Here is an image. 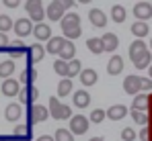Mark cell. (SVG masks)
I'll list each match as a JSON object with an SVG mask.
<instances>
[{"label":"cell","mask_w":152,"mask_h":141,"mask_svg":"<svg viewBox=\"0 0 152 141\" xmlns=\"http://www.w3.org/2000/svg\"><path fill=\"white\" fill-rule=\"evenodd\" d=\"M50 115L51 119H56V121H66V119L72 117V108L68 106V104H64V102H60V98L58 96H51L50 98Z\"/></svg>","instance_id":"obj_1"},{"label":"cell","mask_w":152,"mask_h":141,"mask_svg":"<svg viewBox=\"0 0 152 141\" xmlns=\"http://www.w3.org/2000/svg\"><path fill=\"white\" fill-rule=\"evenodd\" d=\"M124 72V57L119 55H111V59L107 61V74L109 76H117Z\"/></svg>","instance_id":"obj_20"},{"label":"cell","mask_w":152,"mask_h":141,"mask_svg":"<svg viewBox=\"0 0 152 141\" xmlns=\"http://www.w3.org/2000/svg\"><path fill=\"white\" fill-rule=\"evenodd\" d=\"M134 17L138 21H148L152 19V4L146 0H138V4L134 6Z\"/></svg>","instance_id":"obj_8"},{"label":"cell","mask_w":152,"mask_h":141,"mask_svg":"<svg viewBox=\"0 0 152 141\" xmlns=\"http://www.w3.org/2000/svg\"><path fill=\"white\" fill-rule=\"evenodd\" d=\"M53 72L58 74V76H68V61L66 59H56L53 61Z\"/></svg>","instance_id":"obj_37"},{"label":"cell","mask_w":152,"mask_h":141,"mask_svg":"<svg viewBox=\"0 0 152 141\" xmlns=\"http://www.w3.org/2000/svg\"><path fill=\"white\" fill-rule=\"evenodd\" d=\"M6 51H8V55H10L12 59H17V57H23V55L27 53V45L23 43V41H19V39H17V41H12V43L8 41Z\"/></svg>","instance_id":"obj_15"},{"label":"cell","mask_w":152,"mask_h":141,"mask_svg":"<svg viewBox=\"0 0 152 141\" xmlns=\"http://www.w3.org/2000/svg\"><path fill=\"white\" fill-rule=\"evenodd\" d=\"M132 33H134V37H138V39H144L148 33H150V27L146 21H136V23L132 25V29H129Z\"/></svg>","instance_id":"obj_24"},{"label":"cell","mask_w":152,"mask_h":141,"mask_svg":"<svg viewBox=\"0 0 152 141\" xmlns=\"http://www.w3.org/2000/svg\"><path fill=\"white\" fill-rule=\"evenodd\" d=\"M50 117V111H48V106H43V104H29V111H27V123L33 127V125H37V123H43L45 119Z\"/></svg>","instance_id":"obj_2"},{"label":"cell","mask_w":152,"mask_h":141,"mask_svg":"<svg viewBox=\"0 0 152 141\" xmlns=\"http://www.w3.org/2000/svg\"><path fill=\"white\" fill-rule=\"evenodd\" d=\"M19 90H21V82H19V80H12L10 76L2 80V94H4V96H10V98H12V96L19 94Z\"/></svg>","instance_id":"obj_11"},{"label":"cell","mask_w":152,"mask_h":141,"mask_svg":"<svg viewBox=\"0 0 152 141\" xmlns=\"http://www.w3.org/2000/svg\"><path fill=\"white\" fill-rule=\"evenodd\" d=\"M64 41H66V37H50V39H48V45H45V53L58 55V51L62 49Z\"/></svg>","instance_id":"obj_25"},{"label":"cell","mask_w":152,"mask_h":141,"mask_svg":"<svg viewBox=\"0 0 152 141\" xmlns=\"http://www.w3.org/2000/svg\"><path fill=\"white\" fill-rule=\"evenodd\" d=\"M17 96H19V102H21V104H33V102L39 98V90H37L33 84H25V88H21Z\"/></svg>","instance_id":"obj_5"},{"label":"cell","mask_w":152,"mask_h":141,"mask_svg":"<svg viewBox=\"0 0 152 141\" xmlns=\"http://www.w3.org/2000/svg\"><path fill=\"white\" fill-rule=\"evenodd\" d=\"M60 23V27H62V31H66V29H72V27H78L80 25V17L76 14V12H64V17L58 21Z\"/></svg>","instance_id":"obj_21"},{"label":"cell","mask_w":152,"mask_h":141,"mask_svg":"<svg viewBox=\"0 0 152 141\" xmlns=\"http://www.w3.org/2000/svg\"><path fill=\"white\" fill-rule=\"evenodd\" d=\"M27 64L29 66H35V64H39L43 57H45V47L41 45V43H35V45L27 47Z\"/></svg>","instance_id":"obj_6"},{"label":"cell","mask_w":152,"mask_h":141,"mask_svg":"<svg viewBox=\"0 0 152 141\" xmlns=\"http://www.w3.org/2000/svg\"><path fill=\"white\" fill-rule=\"evenodd\" d=\"M33 35H35V39L37 41H48L51 37V27L48 23H35V27H33V31H31Z\"/></svg>","instance_id":"obj_12"},{"label":"cell","mask_w":152,"mask_h":141,"mask_svg":"<svg viewBox=\"0 0 152 141\" xmlns=\"http://www.w3.org/2000/svg\"><path fill=\"white\" fill-rule=\"evenodd\" d=\"M88 141H105V139H103V137H91Z\"/></svg>","instance_id":"obj_48"},{"label":"cell","mask_w":152,"mask_h":141,"mask_svg":"<svg viewBox=\"0 0 152 141\" xmlns=\"http://www.w3.org/2000/svg\"><path fill=\"white\" fill-rule=\"evenodd\" d=\"M62 33H64V37H66V39H70V41H72V39H78V37L82 35V29H80V25H78V27L66 29V31H62Z\"/></svg>","instance_id":"obj_39"},{"label":"cell","mask_w":152,"mask_h":141,"mask_svg":"<svg viewBox=\"0 0 152 141\" xmlns=\"http://www.w3.org/2000/svg\"><path fill=\"white\" fill-rule=\"evenodd\" d=\"M25 10H27V14H29V19L33 23H41L45 19V8H43V2L41 0H27Z\"/></svg>","instance_id":"obj_3"},{"label":"cell","mask_w":152,"mask_h":141,"mask_svg":"<svg viewBox=\"0 0 152 141\" xmlns=\"http://www.w3.org/2000/svg\"><path fill=\"white\" fill-rule=\"evenodd\" d=\"M12 31L17 33V37H27L33 31V21L31 19H19L17 23H12Z\"/></svg>","instance_id":"obj_10"},{"label":"cell","mask_w":152,"mask_h":141,"mask_svg":"<svg viewBox=\"0 0 152 141\" xmlns=\"http://www.w3.org/2000/svg\"><path fill=\"white\" fill-rule=\"evenodd\" d=\"M0 31L6 33V31H12V19L8 14H0Z\"/></svg>","instance_id":"obj_40"},{"label":"cell","mask_w":152,"mask_h":141,"mask_svg":"<svg viewBox=\"0 0 152 141\" xmlns=\"http://www.w3.org/2000/svg\"><path fill=\"white\" fill-rule=\"evenodd\" d=\"M37 80V70H35V66H29L25 70L19 74V82L21 84H33Z\"/></svg>","instance_id":"obj_26"},{"label":"cell","mask_w":152,"mask_h":141,"mask_svg":"<svg viewBox=\"0 0 152 141\" xmlns=\"http://www.w3.org/2000/svg\"><path fill=\"white\" fill-rule=\"evenodd\" d=\"M124 90H126V94H129V96H134V94L142 92V78L140 76H127L126 80H124Z\"/></svg>","instance_id":"obj_9"},{"label":"cell","mask_w":152,"mask_h":141,"mask_svg":"<svg viewBox=\"0 0 152 141\" xmlns=\"http://www.w3.org/2000/svg\"><path fill=\"white\" fill-rule=\"evenodd\" d=\"M0 141H10V137H6V135H0Z\"/></svg>","instance_id":"obj_49"},{"label":"cell","mask_w":152,"mask_h":141,"mask_svg":"<svg viewBox=\"0 0 152 141\" xmlns=\"http://www.w3.org/2000/svg\"><path fill=\"white\" fill-rule=\"evenodd\" d=\"M88 104H91V94L86 92V90H76L74 92V106L86 108Z\"/></svg>","instance_id":"obj_28"},{"label":"cell","mask_w":152,"mask_h":141,"mask_svg":"<svg viewBox=\"0 0 152 141\" xmlns=\"http://www.w3.org/2000/svg\"><path fill=\"white\" fill-rule=\"evenodd\" d=\"M140 139L142 141H152V129L150 127H146V129L140 131Z\"/></svg>","instance_id":"obj_42"},{"label":"cell","mask_w":152,"mask_h":141,"mask_svg":"<svg viewBox=\"0 0 152 141\" xmlns=\"http://www.w3.org/2000/svg\"><path fill=\"white\" fill-rule=\"evenodd\" d=\"M148 111H150V113H148V115H150V117H152V106H150V108H148Z\"/></svg>","instance_id":"obj_52"},{"label":"cell","mask_w":152,"mask_h":141,"mask_svg":"<svg viewBox=\"0 0 152 141\" xmlns=\"http://www.w3.org/2000/svg\"><path fill=\"white\" fill-rule=\"evenodd\" d=\"M146 49H148V45L144 43V39H136V41H134V43L129 45V49H127L132 64H134V61H136V59H138V57H140V55H142V53L146 51Z\"/></svg>","instance_id":"obj_17"},{"label":"cell","mask_w":152,"mask_h":141,"mask_svg":"<svg viewBox=\"0 0 152 141\" xmlns=\"http://www.w3.org/2000/svg\"><path fill=\"white\" fill-rule=\"evenodd\" d=\"M101 41H103V49H105V51H111V53H113V51L117 49V45H119V39H117L115 33H103Z\"/></svg>","instance_id":"obj_22"},{"label":"cell","mask_w":152,"mask_h":141,"mask_svg":"<svg viewBox=\"0 0 152 141\" xmlns=\"http://www.w3.org/2000/svg\"><path fill=\"white\" fill-rule=\"evenodd\" d=\"M23 115V108H21V102H10L6 108H4V117L6 121H10V123H17L19 119Z\"/></svg>","instance_id":"obj_16"},{"label":"cell","mask_w":152,"mask_h":141,"mask_svg":"<svg viewBox=\"0 0 152 141\" xmlns=\"http://www.w3.org/2000/svg\"><path fill=\"white\" fill-rule=\"evenodd\" d=\"M105 113H107V119H111V121H121L127 115V106H124V104H113Z\"/></svg>","instance_id":"obj_23"},{"label":"cell","mask_w":152,"mask_h":141,"mask_svg":"<svg viewBox=\"0 0 152 141\" xmlns=\"http://www.w3.org/2000/svg\"><path fill=\"white\" fill-rule=\"evenodd\" d=\"M53 2H58L64 10H70V8L74 6V0H53Z\"/></svg>","instance_id":"obj_43"},{"label":"cell","mask_w":152,"mask_h":141,"mask_svg":"<svg viewBox=\"0 0 152 141\" xmlns=\"http://www.w3.org/2000/svg\"><path fill=\"white\" fill-rule=\"evenodd\" d=\"M150 49H152V39H150Z\"/></svg>","instance_id":"obj_53"},{"label":"cell","mask_w":152,"mask_h":141,"mask_svg":"<svg viewBox=\"0 0 152 141\" xmlns=\"http://www.w3.org/2000/svg\"><path fill=\"white\" fill-rule=\"evenodd\" d=\"M148 72H150V78H152V64L148 66Z\"/></svg>","instance_id":"obj_51"},{"label":"cell","mask_w":152,"mask_h":141,"mask_svg":"<svg viewBox=\"0 0 152 141\" xmlns=\"http://www.w3.org/2000/svg\"><path fill=\"white\" fill-rule=\"evenodd\" d=\"M35 141H53V137L51 135H41V137H37Z\"/></svg>","instance_id":"obj_47"},{"label":"cell","mask_w":152,"mask_h":141,"mask_svg":"<svg viewBox=\"0 0 152 141\" xmlns=\"http://www.w3.org/2000/svg\"><path fill=\"white\" fill-rule=\"evenodd\" d=\"M127 17L126 8L121 6V4H115L113 8H111V19H113V23H124Z\"/></svg>","instance_id":"obj_34"},{"label":"cell","mask_w":152,"mask_h":141,"mask_svg":"<svg viewBox=\"0 0 152 141\" xmlns=\"http://www.w3.org/2000/svg\"><path fill=\"white\" fill-rule=\"evenodd\" d=\"M33 127L29 125V123H19L17 121V125H15V129H12V139L17 141H31V137H33V131H31Z\"/></svg>","instance_id":"obj_7"},{"label":"cell","mask_w":152,"mask_h":141,"mask_svg":"<svg viewBox=\"0 0 152 141\" xmlns=\"http://www.w3.org/2000/svg\"><path fill=\"white\" fill-rule=\"evenodd\" d=\"M15 59L10 57V59H4L2 64H0V78L4 80V78H8V76H12V72H15Z\"/></svg>","instance_id":"obj_32"},{"label":"cell","mask_w":152,"mask_h":141,"mask_svg":"<svg viewBox=\"0 0 152 141\" xmlns=\"http://www.w3.org/2000/svg\"><path fill=\"white\" fill-rule=\"evenodd\" d=\"M68 94H72V78L64 76V80H60L58 84V98H66Z\"/></svg>","instance_id":"obj_29"},{"label":"cell","mask_w":152,"mask_h":141,"mask_svg":"<svg viewBox=\"0 0 152 141\" xmlns=\"http://www.w3.org/2000/svg\"><path fill=\"white\" fill-rule=\"evenodd\" d=\"M88 125H91V121L84 117V115H72L68 129H70L74 135H84V133L88 131Z\"/></svg>","instance_id":"obj_4"},{"label":"cell","mask_w":152,"mask_h":141,"mask_svg":"<svg viewBox=\"0 0 152 141\" xmlns=\"http://www.w3.org/2000/svg\"><path fill=\"white\" fill-rule=\"evenodd\" d=\"M6 45H8V37H6V33H2V31H0V51H2V49H6Z\"/></svg>","instance_id":"obj_46"},{"label":"cell","mask_w":152,"mask_h":141,"mask_svg":"<svg viewBox=\"0 0 152 141\" xmlns=\"http://www.w3.org/2000/svg\"><path fill=\"white\" fill-rule=\"evenodd\" d=\"M88 21L93 27H97V29H103L105 25H107V14L103 12L101 8H93L91 12H88Z\"/></svg>","instance_id":"obj_18"},{"label":"cell","mask_w":152,"mask_h":141,"mask_svg":"<svg viewBox=\"0 0 152 141\" xmlns=\"http://www.w3.org/2000/svg\"><path fill=\"white\" fill-rule=\"evenodd\" d=\"M82 70V61H78L76 57L68 59V78H76Z\"/></svg>","instance_id":"obj_36"},{"label":"cell","mask_w":152,"mask_h":141,"mask_svg":"<svg viewBox=\"0 0 152 141\" xmlns=\"http://www.w3.org/2000/svg\"><path fill=\"white\" fill-rule=\"evenodd\" d=\"M132 119H134V123H138V125H142V127H146L148 125V121H150V115H148V111H138V108H132Z\"/></svg>","instance_id":"obj_30"},{"label":"cell","mask_w":152,"mask_h":141,"mask_svg":"<svg viewBox=\"0 0 152 141\" xmlns=\"http://www.w3.org/2000/svg\"><path fill=\"white\" fill-rule=\"evenodd\" d=\"M152 90V78H142V92Z\"/></svg>","instance_id":"obj_44"},{"label":"cell","mask_w":152,"mask_h":141,"mask_svg":"<svg viewBox=\"0 0 152 141\" xmlns=\"http://www.w3.org/2000/svg\"><path fill=\"white\" fill-rule=\"evenodd\" d=\"M64 12H66V10H64L58 2L51 0L50 4H48V8H45V19H50L51 23H56V21H60V19L64 17Z\"/></svg>","instance_id":"obj_13"},{"label":"cell","mask_w":152,"mask_h":141,"mask_svg":"<svg viewBox=\"0 0 152 141\" xmlns=\"http://www.w3.org/2000/svg\"><path fill=\"white\" fill-rule=\"evenodd\" d=\"M136 137H138V135H136V131H134L132 127H126V129L121 131V139L124 141H136Z\"/></svg>","instance_id":"obj_41"},{"label":"cell","mask_w":152,"mask_h":141,"mask_svg":"<svg viewBox=\"0 0 152 141\" xmlns=\"http://www.w3.org/2000/svg\"><path fill=\"white\" fill-rule=\"evenodd\" d=\"M152 106V96L148 94H134V102H132V108H138V111H148Z\"/></svg>","instance_id":"obj_14"},{"label":"cell","mask_w":152,"mask_h":141,"mask_svg":"<svg viewBox=\"0 0 152 141\" xmlns=\"http://www.w3.org/2000/svg\"><path fill=\"white\" fill-rule=\"evenodd\" d=\"M78 78H80L82 86H95V84H97V80H99L97 72L93 70V68H84V70H80Z\"/></svg>","instance_id":"obj_19"},{"label":"cell","mask_w":152,"mask_h":141,"mask_svg":"<svg viewBox=\"0 0 152 141\" xmlns=\"http://www.w3.org/2000/svg\"><path fill=\"white\" fill-rule=\"evenodd\" d=\"M53 141H74V133L70 131V129H56V133H53Z\"/></svg>","instance_id":"obj_35"},{"label":"cell","mask_w":152,"mask_h":141,"mask_svg":"<svg viewBox=\"0 0 152 141\" xmlns=\"http://www.w3.org/2000/svg\"><path fill=\"white\" fill-rule=\"evenodd\" d=\"M86 47L91 49V53H95V55H101L103 51V41H101V37H91L88 41H86Z\"/></svg>","instance_id":"obj_33"},{"label":"cell","mask_w":152,"mask_h":141,"mask_svg":"<svg viewBox=\"0 0 152 141\" xmlns=\"http://www.w3.org/2000/svg\"><path fill=\"white\" fill-rule=\"evenodd\" d=\"M58 55H60V59H66V61H68V59H72V57L76 55L74 43H72L70 39H68V41H64V45H62V49H60V51H58Z\"/></svg>","instance_id":"obj_27"},{"label":"cell","mask_w":152,"mask_h":141,"mask_svg":"<svg viewBox=\"0 0 152 141\" xmlns=\"http://www.w3.org/2000/svg\"><path fill=\"white\" fill-rule=\"evenodd\" d=\"M80 4H88V2H93V0H78Z\"/></svg>","instance_id":"obj_50"},{"label":"cell","mask_w":152,"mask_h":141,"mask_svg":"<svg viewBox=\"0 0 152 141\" xmlns=\"http://www.w3.org/2000/svg\"><path fill=\"white\" fill-rule=\"evenodd\" d=\"M150 64H152V51H150V49H146V51H144V53L134 61V66H136L138 70H146Z\"/></svg>","instance_id":"obj_31"},{"label":"cell","mask_w":152,"mask_h":141,"mask_svg":"<svg viewBox=\"0 0 152 141\" xmlns=\"http://www.w3.org/2000/svg\"><path fill=\"white\" fill-rule=\"evenodd\" d=\"M105 119H107V113H105L103 108H95V111L91 113L88 121H91V123H97V125H99V123H103Z\"/></svg>","instance_id":"obj_38"},{"label":"cell","mask_w":152,"mask_h":141,"mask_svg":"<svg viewBox=\"0 0 152 141\" xmlns=\"http://www.w3.org/2000/svg\"><path fill=\"white\" fill-rule=\"evenodd\" d=\"M2 4H4L6 8H17V6L21 4V0H2Z\"/></svg>","instance_id":"obj_45"}]
</instances>
